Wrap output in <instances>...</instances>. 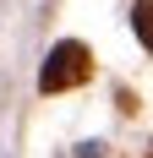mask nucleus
<instances>
[{"label": "nucleus", "mask_w": 153, "mask_h": 158, "mask_svg": "<svg viewBox=\"0 0 153 158\" xmlns=\"http://www.w3.org/2000/svg\"><path fill=\"white\" fill-rule=\"evenodd\" d=\"M93 77V55H88V44H55L49 49V60H44V71H38V87L44 93H66V87H82V82Z\"/></svg>", "instance_id": "1"}, {"label": "nucleus", "mask_w": 153, "mask_h": 158, "mask_svg": "<svg viewBox=\"0 0 153 158\" xmlns=\"http://www.w3.org/2000/svg\"><path fill=\"white\" fill-rule=\"evenodd\" d=\"M131 27H137V38L153 49V0H137V11H131Z\"/></svg>", "instance_id": "2"}, {"label": "nucleus", "mask_w": 153, "mask_h": 158, "mask_svg": "<svg viewBox=\"0 0 153 158\" xmlns=\"http://www.w3.org/2000/svg\"><path fill=\"white\" fill-rule=\"evenodd\" d=\"M148 158H153V147H148Z\"/></svg>", "instance_id": "3"}]
</instances>
